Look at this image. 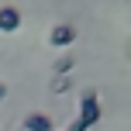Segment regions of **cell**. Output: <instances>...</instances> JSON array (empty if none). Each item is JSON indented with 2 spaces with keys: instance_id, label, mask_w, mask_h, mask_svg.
Wrapping results in <instances>:
<instances>
[{
  "instance_id": "6da1fadb",
  "label": "cell",
  "mask_w": 131,
  "mask_h": 131,
  "mask_svg": "<svg viewBox=\"0 0 131 131\" xmlns=\"http://www.w3.org/2000/svg\"><path fill=\"white\" fill-rule=\"evenodd\" d=\"M79 121H83L86 128H93L100 121V97H97V90H86L83 97H79Z\"/></svg>"
},
{
  "instance_id": "7a4b0ae2",
  "label": "cell",
  "mask_w": 131,
  "mask_h": 131,
  "mask_svg": "<svg viewBox=\"0 0 131 131\" xmlns=\"http://www.w3.org/2000/svg\"><path fill=\"white\" fill-rule=\"evenodd\" d=\"M76 35L79 31L72 24H55L52 31H48V45H52V48H69L72 41H76Z\"/></svg>"
},
{
  "instance_id": "3957f363",
  "label": "cell",
  "mask_w": 131,
  "mask_h": 131,
  "mask_svg": "<svg viewBox=\"0 0 131 131\" xmlns=\"http://www.w3.org/2000/svg\"><path fill=\"white\" fill-rule=\"evenodd\" d=\"M17 28H21V10L10 7V4H4L0 7V31L10 35V31H17Z\"/></svg>"
},
{
  "instance_id": "277c9868",
  "label": "cell",
  "mask_w": 131,
  "mask_h": 131,
  "mask_svg": "<svg viewBox=\"0 0 131 131\" xmlns=\"http://www.w3.org/2000/svg\"><path fill=\"white\" fill-rule=\"evenodd\" d=\"M24 131H55V121L48 114H41V111H31L24 117Z\"/></svg>"
},
{
  "instance_id": "5b68a950",
  "label": "cell",
  "mask_w": 131,
  "mask_h": 131,
  "mask_svg": "<svg viewBox=\"0 0 131 131\" xmlns=\"http://www.w3.org/2000/svg\"><path fill=\"white\" fill-rule=\"evenodd\" d=\"M76 69V55H59V62H55V76H69V72Z\"/></svg>"
},
{
  "instance_id": "8992f818",
  "label": "cell",
  "mask_w": 131,
  "mask_h": 131,
  "mask_svg": "<svg viewBox=\"0 0 131 131\" xmlns=\"http://www.w3.org/2000/svg\"><path fill=\"white\" fill-rule=\"evenodd\" d=\"M52 93H66V90H72V76H52Z\"/></svg>"
},
{
  "instance_id": "52a82bcc",
  "label": "cell",
  "mask_w": 131,
  "mask_h": 131,
  "mask_svg": "<svg viewBox=\"0 0 131 131\" xmlns=\"http://www.w3.org/2000/svg\"><path fill=\"white\" fill-rule=\"evenodd\" d=\"M66 131H90V128H86V124H83V121H79V117H76V121H72V124H69V128H66Z\"/></svg>"
},
{
  "instance_id": "ba28073f",
  "label": "cell",
  "mask_w": 131,
  "mask_h": 131,
  "mask_svg": "<svg viewBox=\"0 0 131 131\" xmlns=\"http://www.w3.org/2000/svg\"><path fill=\"white\" fill-rule=\"evenodd\" d=\"M4 97H7V86H4V83H0V100H4Z\"/></svg>"
}]
</instances>
